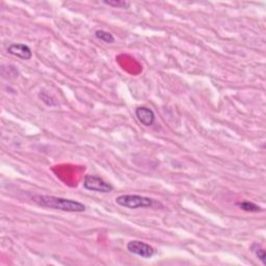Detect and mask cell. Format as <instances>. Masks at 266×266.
<instances>
[{
    "mask_svg": "<svg viewBox=\"0 0 266 266\" xmlns=\"http://www.w3.org/2000/svg\"><path fill=\"white\" fill-rule=\"evenodd\" d=\"M127 250L131 254L142 257L144 259H150L154 256L155 250L150 244L140 240H131L127 244Z\"/></svg>",
    "mask_w": 266,
    "mask_h": 266,
    "instance_id": "obj_4",
    "label": "cell"
},
{
    "mask_svg": "<svg viewBox=\"0 0 266 266\" xmlns=\"http://www.w3.org/2000/svg\"><path fill=\"white\" fill-rule=\"evenodd\" d=\"M136 116L138 121L146 127L153 126L155 123V114L151 108H144V106H140L136 110Z\"/></svg>",
    "mask_w": 266,
    "mask_h": 266,
    "instance_id": "obj_6",
    "label": "cell"
},
{
    "mask_svg": "<svg viewBox=\"0 0 266 266\" xmlns=\"http://www.w3.org/2000/svg\"><path fill=\"white\" fill-rule=\"evenodd\" d=\"M252 252H254L256 255V257L261 261V263L263 265H266V254H265V250L263 248H261L260 244H254L252 246Z\"/></svg>",
    "mask_w": 266,
    "mask_h": 266,
    "instance_id": "obj_9",
    "label": "cell"
},
{
    "mask_svg": "<svg viewBox=\"0 0 266 266\" xmlns=\"http://www.w3.org/2000/svg\"><path fill=\"white\" fill-rule=\"evenodd\" d=\"M103 4L120 8H128L130 6V4L128 2H125V0H104Z\"/></svg>",
    "mask_w": 266,
    "mask_h": 266,
    "instance_id": "obj_10",
    "label": "cell"
},
{
    "mask_svg": "<svg viewBox=\"0 0 266 266\" xmlns=\"http://www.w3.org/2000/svg\"><path fill=\"white\" fill-rule=\"evenodd\" d=\"M84 188L88 190L108 194L112 192V185L95 175H86L84 179Z\"/></svg>",
    "mask_w": 266,
    "mask_h": 266,
    "instance_id": "obj_3",
    "label": "cell"
},
{
    "mask_svg": "<svg viewBox=\"0 0 266 266\" xmlns=\"http://www.w3.org/2000/svg\"><path fill=\"white\" fill-rule=\"evenodd\" d=\"M95 36L98 40H101L104 43H108V44H112L114 42V36L108 32H105V30H96L95 32Z\"/></svg>",
    "mask_w": 266,
    "mask_h": 266,
    "instance_id": "obj_8",
    "label": "cell"
},
{
    "mask_svg": "<svg viewBox=\"0 0 266 266\" xmlns=\"http://www.w3.org/2000/svg\"><path fill=\"white\" fill-rule=\"evenodd\" d=\"M116 203L124 208L138 209V208L152 207L154 201L150 198L138 194H122L116 198Z\"/></svg>",
    "mask_w": 266,
    "mask_h": 266,
    "instance_id": "obj_2",
    "label": "cell"
},
{
    "mask_svg": "<svg viewBox=\"0 0 266 266\" xmlns=\"http://www.w3.org/2000/svg\"><path fill=\"white\" fill-rule=\"evenodd\" d=\"M32 201L38 206L62 210L64 212H84L86 209V205L80 202L53 196H34Z\"/></svg>",
    "mask_w": 266,
    "mask_h": 266,
    "instance_id": "obj_1",
    "label": "cell"
},
{
    "mask_svg": "<svg viewBox=\"0 0 266 266\" xmlns=\"http://www.w3.org/2000/svg\"><path fill=\"white\" fill-rule=\"evenodd\" d=\"M8 52L10 54L17 56L23 60H30L32 58V49L28 45L21 43H15L10 45L8 47Z\"/></svg>",
    "mask_w": 266,
    "mask_h": 266,
    "instance_id": "obj_5",
    "label": "cell"
},
{
    "mask_svg": "<svg viewBox=\"0 0 266 266\" xmlns=\"http://www.w3.org/2000/svg\"><path fill=\"white\" fill-rule=\"evenodd\" d=\"M236 205L240 208L242 210H244L246 212H260L262 211V208L254 203L248 202V201H242V202H238Z\"/></svg>",
    "mask_w": 266,
    "mask_h": 266,
    "instance_id": "obj_7",
    "label": "cell"
}]
</instances>
